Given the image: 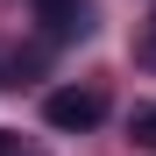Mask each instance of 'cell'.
<instances>
[{
	"mask_svg": "<svg viewBox=\"0 0 156 156\" xmlns=\"http://www.w3.org/2000/svg\"><path fill=\"white\" fill-rule=\"evenodd\" d=\"M43 121L64 128V135H85V128L107 121V92H99V85H57L43 99Z\"/></svg>",
	"mask_w": 156,
	"mask_h": 156,
	"instance_id": "1",
	"label": "cell"
},
{
	"mask_svg": "<svg viewBox=\"0 0 156 156\" xmlns=\"http://www.w3.org/2000/svg\"><path fill=\"white\" fill-rule=\"evenodd\" d=\"M135 57L156 71V7H149V21H142V43H135Z\"/></svg>",
	"mask_w": 156,
	"mask_h": 156,
	"instance_id": "4",
	"label": "cell"
},
{
	"mask_svg": "<svg viewBox=\"0 0 156 156\" xmlns=\"http://www.w3.org/2000/svg\"><path fill=\"white\" fill-rule=\"evenodd\" d=\"M0 156H43V149H29L21 135H0Z\"/></svg>",
	"mask_w": 156,
	"mask_h": 156,
	"instance_id": "5",
	"label": "cell"
},
{
	"mask_svg": "<svg viewBox=\"0 0 156 156\" xmlns=\"http://www.w3.org/2000/svg\"><path fill=\"white\" fill-rule=\"evenodd\" d=\"M128 142H135V149H156V107H135V121H128Z\"/></svg>",
	"mask_w": 156,
	"mask_h": 156,
	"instance_id": "3",
	"label": "cell"
},
{
	"mask_svg": "<svg viewBox=\"0 0 156 156\" xmlns=\"http://www.w3.org/2000/svg\"><path fill=\"white\" fill-rule=\"evenodd\" d=\"M36 7L50 21V36H85L92 29V7H85V0H36Z\"/></svg>",
	"mask_w": 156,
	"mask_h": 156,
	"instance_id": "2",
	"label": "cell"
}]
</instances>
